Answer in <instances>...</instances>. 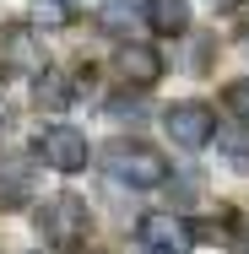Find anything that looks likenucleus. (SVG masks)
Returning <instances> with one entry per match:
<instances>
[{
  "instance_id": "9b49d317",
  "label": "nucleus",
  "mask_w": 249,
  "mask_h": 254,
  "mask_svg": "<svg viewBox=\"0 0 249 254\" xmlns=\"http://www.w3.org/2000/svg\"><path fill=\"white\" fill-rule=\"evenodd\" d=\"M76 16V0H33V22L38 27H65Z\"/></svg>"
},
{
  "instance_id": "f257e3e1",
  "label": "nucleus",
  "mask_w": 249,
  "mask_h": 254,
  "mask_svg": "<svg viewBox=\"0 0 249 254\" xmlns=\"http://www.w3.org/2000/svg\"><path fill=\"white\" fill-rule=\"evenodd\" d=\"M103 168H108V179H119V184H130V190H157L163 179H168V157L157 152L152 141H108L103 146Z\"/></svg>"
},
{
  "instance_id": "20e7f679",
  "label": "nucleus",
  "mask_w": 249,
  "mask_h": 254,
  "mask_svg": "<svg viewBox=\"0 0 249 254\" xmlns=\"http://www.w3.org/2000/svg\"><path fill=\"white\" fill-rule=\"evenodd\" d=\"M163 125H168V135H173V146H184V152H200V146H211L217 141V114H211V103H173L168 114H163Z\"/></svg>"
},
{
  "instance_id": "4468645a",
  "label": "nucleus",
  "mask_w": 249,
  "mask_h": 254,
  "mask_svg": "<svg viewBox=\"0 0 249 254\" xmlns=\"http://www.w3.org/2000/svg\"><path fill=\"white\" fill-rule=\"evenodd\" d=\"M108 114H114V119H141V114H147V103H141V98H119Z\"/></svg>"
},
{
  "instance_id": "39448f33",
  "label": "nucleus",
  "mask_w": 249,
  "mask_h": 254,
  "mask_svg": "<svg viewBox=\"0 0 249 254\" xmlns=\"http://www.w3.org/2000/svg\"><path fill=\"white\" fill-rule=\"evenodd\" d=\"M0 65L16 70V76L44 81V76H49V49H44V38H38L33 27H5V33H0Z\"/></svg>"
},
{
  "instance_id": "2eb2a0df",
  "label": "nucleus",
  "mask_w": 249,
  "mask_h": 254,
  "mask_svg": "<svg viewBox=\"0 0 249 254\" xmlns=\"http://www.w3.org/2000/svg\"><path fill=\"white\" fill-rule=\"evenodd\" d=\"M211 5H217V11H228V5H233V0H211Z\"/></svg>"
},
{
  "instance_id": "423d86ee",
  "label": "nucleus",
  "mask_w": 249,
  "mask_h": 254,
  "mask_svg": "<svg viewBox=\"0 0 249 254\" xmlns=\"http://www.w3.org/2000/svg\"><path fill=\"white\" fill-rule=\"evenodd\" d=\"M38 157H44V168H54V173H82L92 152H87V135L76 125H49L38 135Z\"/></svg>"
},
{
  "instance_id": "f8f14e48",
  "label": "nucleus",
  "mask_w": 249,
  "mask_h": 254,
  "mask_svg": "<svg viewBox=\"0 0 249 254\" xmlns=\"http://www.w3.org/2000/svg\"><path fill=\"white\" fill-rule=\"evenodd\" d=\"M217 146L233 157V168H249V125H239V130H217Z\"/></svg>"
},
{
  "instance_id": "1a4fd4ad",
  "label": "nucleus",
  "mask_w": 249,
  "mask_h": 254,
  "mask_svg": "<svg viewBox=\"0 0 249 254\" xmlns=\"http://www.w3.org/2000/svg\"><path fill=\"white\" fill-rule=\"evenodd\" d=\"M71 98H76L71 76H60V70H49V76L38 81V103H44V108H71Z\"/></svg>"
},
{
  "instance_id": "6e6552de",
  "label": "nucleus",
  "mask_w": 249,
  "mask_h": 254,
  "mask_svg": "<svg viewBox=\"0 0 249 254\" xmlns=\"http://www.w3.org/2000/svg\"><path fill=\"white\" fill-rule=\"evenodd\" d=\"M141 16H147V27L157 33V38H179V33H190V0H147Z\"/></svg>"
},
{
  "instance_id": "ddd939ff",
  "label": "nucleus",
  "mask_w": 249,
  "mask_h": 254,
  "mask_svg": "<svg viewBox=\"0 0 249 254\" xmlns=\"http://www.w3.org/2000/svg\"><path fill=\"white\" fill-rule=\"evenodd\" d=\"M228 108H233V114H239V119L249 125V76H244V81H233V87H228Z\"/></svg>"
},
{
  "instance_id": "9d476101",
  "label": "nucleus",
  "mask_w": 249,
  "mask_h": 254,
  "mask_svg": "<svg viewBox=\"0 0 249 254\" xmlns=\"http://www.w3.org/2000/svg\"><path fill=\"white\" fill-rule=\"evenodd\" d=\"M98 22L108 27V33L130 38V22H136V5H130V0H103V5H98Z\"/></svg>"
},
{
  "instance_id": "0eeeda50",
  "label": "nucleus",
  "mask_w": 249,
  "mask_h": 254,
  "mask_svg": "<svg viewBox=\"0 0 249 254\" xmlns=\"http://www.w3.org/2000/svg\"><path fill=\"white\" fill-rule=\"evenodd\" d=\"M114 65H119V76H125L136 92H147L152 81L163 76V60H157V49H152V44H119Z\"/></svg>"
},
{
  "instance_id": "f03ea898",
  "label": "nucleus",
  "mask_w": 249,
  "mask_h": 254,
  "mask_svg": "<svg viewBox=\"0 0 249 254\" xmlns=\"http://www.w3.org/2000/svg\"><path fill=\"white\" fill-rule=\"evenodd\" d=\"M38 233H44V244H54V249H76L82 238H87V205L76 200V195H54V200L38 205Z\"/></svg>"
},
{
  "instance_id": "7ed1b4c3",
  "label": "nucleus",
  "mask_w": 249,
  "mask_h": 254,
  "mask_svg": "<svg viewBox=\"0 0 249 254\" xmlns=\"http://www.w3.org/2000/svg\"><path fill=\"white\" fill-rule=\"evenodd\" d=\"M136 244H141V254H190L195 227L179 211H152V216L136 222Z\"/></svg>"
}]
</instances>
